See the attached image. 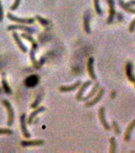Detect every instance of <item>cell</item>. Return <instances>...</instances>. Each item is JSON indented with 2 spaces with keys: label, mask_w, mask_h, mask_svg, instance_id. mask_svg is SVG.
<instances>
[{
  "label": "cell",
  "mask_w": 135,
  "mask_h": 153,
  "mask_svg": "<svg viewBox=\"0 0 135 153\" xmlns=\"http://www.w3.org/2000/svg\"><path fill=\"white\" fill-rule=\"evenodd\" d=\"M94 7H95V10L97 13V14L101 15L103 14V10L100 7V0H94Z\"/></svg>",
  "instance_id": "obj_24"
},
{
  "label": "cell",
  "mask_w": 135,
  "mask_h": 153,
  "mask_svg": "<svg viewBox=\"0 0 135 153\" xmlns=\"http://www.w3.org/2000/svg\"><path fill=\"white\" fill-rule=\"evenodd\" d=\"M41 99H42V94H39V95H38V97H37V98L35 99V100H34L33 102V104L30 105L31 108H36L38 107V105H39V104L41 103Z\"/></svg>",
  "instance_id": "obj_23"
},
{
  "label": "cell",
  "mask_w": 135,
  "mask_h": 153,
  "mask_svg": "<svg viewBox=\"0 0 135 153\" xmlns=\"http://www.w3.org/2000/svg\"><path fill=\"white\" fill-rule=\"evenodd\" d=\"M21 36L22 37V38L26 39V40L29 41V42L31 43V50H30V57L31 62H33V64L36 66L37 64H38V63H37V60H36V57H35L36 51H37V50L38 49V42H36L35 39H34V38H33L30 34L24 33H21Z\"/></svg>",
  "instance_id": "obj_1"
},
{
  "label": "cell",
  "mask_w": 135,
  "mask_h": 153,
  "mask_svg": "<svg viewBox=\"0 0 135 153\" xmlns=\"http://www.w3.org/2000/svg\"><path fill=\"white\" fill-rule=\"evenodd\" d=\"M7 18L10 21L15 22L20 24H33L35 22V19L33 18H18V17L13 15L11 13L7 14Z\"/></svg>",
  "instance_id": "obj_3"
},
{
  "label": "cell",
  "mask_w": 135,
  "mask_h": 153,
  "mask_svg": "<svg viewBox=\"0 0 135 153\" xmlns=\"http://www.w3.org/2000/svg\"><path fill=\"white\" fill-rule=\"evenodd\" d=\"M125 71H126V75L127 78L131 82L134 83L135 82V76L133 74V63L131 62H127L125 67Z\"/></svg>",
  "instance_id": "obj_8"
},
{
  "label": "cell",
  "mask_w": 135,
  "mask_h": 153,
  "mask_svg": "<svg viewBox=\"0 0 135 153\" xmlns=\"http://www.w3.org/2000/svg\"><path fill=\"white\" fill-rule=\"evenodd\" d=\"M135 30V19H134L133 21L131 22L130 23V26H129V31L131 33H134Z\"/></svg>",
  "instance_id": "obj_28"
},
{
  "label": "cell",
  "mask_w": 135,
  "mask_h": 153,
  "mask_svg": "<svg viewBox=\"0 0 135 153\" xmlns=\"http://www.w3.org/2000/svg\"><path fill=\"white\" fill-rule=\"evenodd\" d=\"M35 19H37V20L39 22V23L41 24L43 26H46L49 24V21L48 19H44V18H42V17L40 16V15H37V16L35 17Z\"/></svg>",
  "instance_id": "obj_22"
},
{
  "label": "cell",
  "mask_w": 135,
  "mask_h": 153,
  "mask_svg": "<svg viewBox=\"0 0 135 153\" xmlns=\"http://www.w3.org/2000/svg\"><path fill=\"white\" fill-rule=\"evenodd\" d=\"M3 17H4V13H3V7L1 0H0V22H2L3 20Z\"/></svg>",
  "instance_id": "obj_29"
},
{
  "label": "cell",
  "mask_w": 135,
  "mask_h": 153,
  "mask_svg": "<svg viewBox=\"0 0 135 153\" xmlns=\"http://www.w3.org/2000/svg\"><path fill=\"white\" fill-rule=\"evenodd\" d=\"M1 83H2V89H4L5 93H7V94H11L12 90H11V88H10V87L9 86V85H8V82H7V81L6 80L4 73L2 74V78Z\"/></svg>",
  "instance_id": "obj_20"
},
{
  "label": "cell",
  "mask_w": 135,
  "mask_h": 153,
  "mask_svg": "<svg viewBox=\"0 0 135 153\" xmlns=\"http://www.w3.org/2000/svg\"><path fill=\"white\" fill-rule=\"evenodd\" d=\"M87 68H88V75L92 80H96V75H95V70H94V58L92 57H90L88 60V64H87Z\"/></svg>",
  "instance_id": "obj_9"
},
{
  "label": "cell",
  "mask_w": 135,
  "mask_h": 153,
  "mask_svg": "<svg viewBox=\"0 0 135 153\" xmlns=\"http://www.w3.org/2000/svg\"><path fill=\"white\" fill-rule=\"evenodd\" d=\"M119 5L121 7L122 9H123L129 14H135V8L131 7V5H129L127 2H125L123 0H119Z\"/></svg>",
  "instance_id": "obj_17"
},
{
  "label": "cell",
  "mask_w": 135,
  "mask_h": 153,
  "mask_svg": "<svg viewBox=\"0 0 135 153\" xmlns=\"http://www.w3.org/2000/svg\"><path fill=\"white\" fill-rule=\"evenodd\" d=\"M135 128V119L133 121H131L130 123L127 128L126 129V131H125V134H124V140L128 142L130 141L131 138V134H132V131H134V129Z\"/></svg>",
  "instance_id": "obj_12"
},
{
  "label": "cell",
  "mask_w": 135,
  "mask_h": 153,
  "mask_svg": "<svg viewBox=\"0 0 135 153\" xmlns=\"http://www.w3.org/2000/svg\"><path fill=\"white\" fill-rule=\"evenodd\" d=\"M44 143L42 140H23L21 142L22 147H31V146H40Z\"/></svg>",
  "instance_id": "obj_14"
},
{
  "label": "cell",
  "mask_w": 135,
  "mask_h": 153,
  "mask_svg": "<svg viewBox=\"0 0 135 153\" xmlns=\"http://www.w3.org/2000/svg\"><path fill=\"white\" fill-rule=\"evenodd\" d=\"M134 84H135V82H134Z\"/></svg>",
  "instance_id": "obj_32"
},
{
  "label": "cell",
  "mask_w": 135,
  "mask_h": 153,
  "mask_svg": "<svg viewBox=\"0 0 135 153\" xmlns=\"http://www.w3.org/2000/svg\"><path fill=\"white\" fill-rule=\"evenodd\" d=\"M20 3H21V0H14V2L13 3V5L10 7V10H15L18 8V7L20 6Z\"/></svg>",
  "instance_id": "obj_27"
},
{
  "label": "cell",
  "mask_w": 135,
  "mask_h": 153,
  "mask_svg": "<svg viewBox=\"0 0 135 153\" xmlns=\"http://www.w3.org/2000/svg\"><path fill=\"white\" fill-rule=\"evenodd\" d=\"M20 127H21V132L23 134L24 137L26 139L30 138L31 135L27 129V126H26V117L25 113H22L20 116Z\"/></svg>",
  "instance_id": "obj_6"
},
{
  "label": "cell",
  "mask_w": 135,
  "mask_h": 153,
  "mask_svg": "<svg viewBox=\"0 0 135 153\" xmlns=\"http://www.w3.org/2000/svg\"><path fill=\"white\" fill-rule=\"evenodd\" d=\"M91 85V81H87L86 82H84V83L82 85V86L80 87V90H79V92L77 93V94H76V100H82V98H83V93L85 92V90L87 89V88L89 87V86Z\"/></svg>",
  "instance_id": "obj_13"
},
{
  "label": "cell",
  "mask_w": 135,
  "mask_h": 153,
  "mask_svg": "<svg viewBox=\"0 0 135 153\" xmlns=\"http://www.w3.org/2000/svg\"><path fill=\"white\" fill-rule=\"evenodd\" d=\"M112 127H113V128H114V132H115V134L116 135H120V133H121V131H120V128H119V124L117 123L115 120H113L112 121Z\"/></svg>",
  "instance_id": "obj_25"
},
{
  "label": "cell",
  "mask_w": 135,
  "mask_h": 153,
  "mask_svg": "<svg viewBox=\"0 0 135 153\" xmlns=\"http://www.w3.org/2000/svg\"><path fill=\"white\" fill-rule=\"evenodd\" d=\"M129 5H131V6H135V0H131V1H129L127 2Z\"/></svg>",
  "instance_id": "obj_30"
},
{
  "label": "cell",
  "mask_w": 135,
  "mask_h": 153,
  "mask_svg": "<svg viewBox=\"0 0 135 153\" xmlns=\"http://www.w3.org/2000/svg\"><path fill=\"white\" fill-rule=\"evenodd\" d=\"M45 110V107L37 108L36 109L33 110V112L30 113V115L29 116V118H28V120H27V123H28V124H32V123H33V119H34V118L37 117V115L39 114L40 112H44Z\"/></svg>",
  "instance_id": "obj_16"
},
{
  "label": "cell",
  "mask_w": 135,
  "mask_h": 153,
  "mask_svg": "<svg viewBox=\"0 0 135 153\" xmlns=\"http://www.w3.org/2000/svg\"><path fill=\"white\" fill-rule=\"evenodd\" d=\"M80 81H77L76 83H74L73 85H72L60 86V90L61 91V92H71V91L76 90V88L80 85Z\"/></svg>",
  "instance_id": "obj_18"
},
{
  "label": "cell",
  "mask_w": 135,
  "mask_h": 153,
  "mask_svg": "<svg viewBox=\"0 0 135 153\" xmlns=\"http://www.w3.org/2000/svg\"><path fill=\"white\" fill-rule=\"evenodd\" d=\"M98 89H100V83H95L94 87L92 88V89L91 90V92L88 94V96H86L85 97L82 98V100L83 101H88L91 97H92L93 96L95 95L96 92L98 91Z\"/></svg>",
  "instance_id": "obj_19"
},
{
  "label": "cell",
  "mask_w": 135,
  "mask_h": 153,
  "mask_svg": "<svg viewBox=\"0 0 135 153\" xmlns=\"http://www.w3.org/2000/svg\"><path fill=\"white\" fill-rule=\"evenodd\" d=\"M99 117H100V120L102 124L103 127L104 128L105 130L107 131H110L111 130V126L108 124V122L107 121L106 119V113H105V108L100 107V110H99Z\"/></svg>",
  "instance_id": "obj_7"
},
{
  "label": "cell",
  "mask_w": 135,
  "mask_h": 153,
  "mask_svg": "<svg viewBox=\"0 0 135 153\" xmlns=\"http://www.w3.org/2000/svg\"><path fill=\"white\" fill-rule=\"evenodd\" d=\"M23 30L24 32H26V33L28 34H33V33H36L35 29L32 28V27H30L28 26H22V25H10L7 27V30Z\"/></svg>",
  "instance_id": "obj_4"
},
{
  "label": "cell",
  "mask_w": 135,
  "mask_h": 153,
  "mask_svg": "<svg viewBox=\"0 0 135 153\" xmlns=\"http://www.w3.org/2000/svg\"><path fill=\"white\" fill-rule=\"evenodd\" d=\"M110 146H111V148H110V152L111 153H114L116 152V148H117V143L116 140L114 138V136H112L110 138Z\"/></svg>",
  "instance_id": "obj_21"
},
{
  "label": "cell",
  "mask_w": 135,
  "mask_h": 153,
  "mask_svg": "<svg viewBox=\"0 0 135 153\" xmlns=\"http://www.w3.org/2000/svg\"><path fill=\"white\" fill-rule=\"evenodd\" d=\"M12 36H13V38H14V40L15 41V42L18 45V48L20 49L21 51H22L23 53H26L28 51V49L26 47V45H24V43L22 42V41L21 40V38H20V36L18 34V33L16 32H13L12 33Z\"/></svg>",
  "instance_id": "obj_11"
},
{
  "label": "cell",
  "mask_w": 135,
  "mask_h": 153,
  "mask_svg": "<svg viewBox=\"0 0 135 153\" xmlns=\"http://www.w3.org/2000/svg\"><path fill=\"white\" fill-rule=\"evenodd\" d=\"M90 19L91 16L88 12H86L83 15V29L87 33H91V27H90Z\"/></svg>",
  "instance_id": "obj_15"
},
{
  "label": "cell",
  "mask_w": 135,
  "mask_h": 153,
  "mask_svg": "<svg viewBox=\"0 0 135 153\" xmlns=\"http://www.w3.org/2000/svg\"><path fill=\"white\" fill-rule=\"evenodd\" d=\"M13 131L9 128H0V135H12Z\"/></svg>",
  "instance_id": "obj_26"
},
{
  "label": "cell",
  "mask_w": 135,
  "mask_h": 153,
  "mask_svg": "<svg viewBox=\"0 0 135 153\" xmlns=\"http://www.w3.org/2000/svg\"><path fill=\"white\" fill-rule=\"evenodd\" d=\"M0 93H1V88H0Z\"/></svg>",
  "instance_id": "obj_31"
},
{
  "label": "cell",
  "mask_w": 135,
  "mask_h": 153,
  "mask_svg": "<svg viewBox=\"0 0 135 153\" xmlns=\"http://www.w3.org/2000/svg\"><path fill=\"white\" fill-rule=\"evenodd\" d=\"M2 105H4L5 108H7V113H8V120H7V125L9 127H11L14 124V108H12L11 104L7 100H2Z\"/></svg>",
  "instance_id": "obj_2"
},
{
  "label": "cell",
  "mask_w": 135,
  "mask_h": 153,
  "mask_svg": "<svg viewBox=\"0 0 135 153\" xmlns=\"http://www.w3.org/2000/svg\"><path fill=\"white\" fill-rule=\"evenodd\" d=\"M104 88H101L100 89V91H99V93H97V95L95 96V97H94V99L91 100H90V101H87L86 102V107H91V106H93V105H95V104H97L98 102H100V100L102 99L103 96V94H104Z\"/></svg>",
  "instance_id": "obj_10"
},
{
  "label": "cell",
  "mask_w": 135,
  "mask_h": 153,
  "mask_svg": "<svg viewBox=\"0 0 135 153\" xmlns=\"http://www.w3.org/2000/svg\"><path fill=\"white\" fill-rule=\"evenodd\" d=\"M108 6H109V15L107 18V23L111 24L114 21V16L116 14L115 11V3H114V0H107Z\"/></svg>",
  "instance_id": "obj_5"
}]
</instances>
